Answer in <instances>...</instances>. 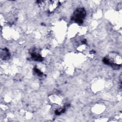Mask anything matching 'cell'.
<instances>
[{
  "label": "cell",
  "instance_id": "cell-1",
  "mask_svg": "<svg viewBox=\"0 0 122 122\" xmlns=\"http://www.w3.org/2000/svg\"><path fill=\"white\" fill-rule=\"evenodd\" d=\"M85 15L86 12L84 9L83 8H78L74 12L73 18L76 22L81 23Z\"/></svg>",
  "mask_w": 122,
  "mask_h": 122
}]
</instances>
